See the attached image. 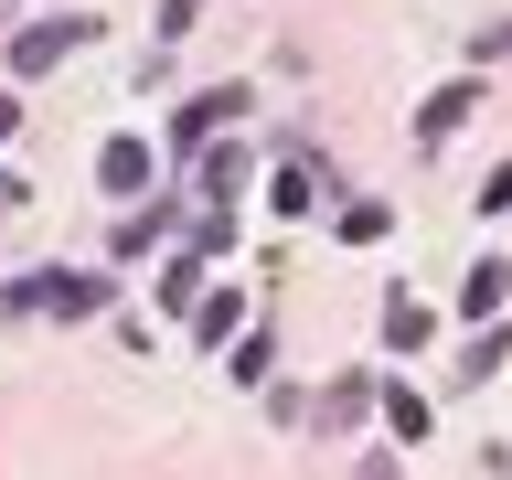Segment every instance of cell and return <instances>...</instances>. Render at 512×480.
I'll return each mask as SVG.
<instances>
[{"mask_svg":"<svg viewBox=\"0 0 512 480\" xmlns=\"http://www.w3.org/2000/svg\"><path fill=\"white\" fill-rule=\"evenodd\" d=\"M86 32H96V22H32L22 43H11V75H54V64L75 54V43H86Z\"/></svg>","mask_w":512,"mask_h":480,"instance_id":"cell-1","label":"cell"},{"mask_svg":"<svg viewBox=\"0 0 512 480\" xmlns=\"http://www.w3.org/2000/svg\"><path fill=\"white\" fill-rule=\"evenodd\" d=\"M11 310H64V320H75V310H96V278H64V267H43V278L11 288Z\"/></svg>","mask_w":512,"mask_h":480,"instance_id":"cell-2","label":"cell"},{"mask_svg":"<svg viewBox=\"0 0 512 480\" xmlns=\"http://www.w3.org/2000/svg\"><path fill=\"white\" fill-rule=\"evenodd\" d=\"M96 182L107 192H150V139H107V150H96Z\"/></svg>","mask_w":512,"mask_h":480,"instance_id":"cell-3","label":"cell"},{"mask_svg":"<svg viewBox=\"0 0 512 480\" xmlns=\"http://www.w3.org/2000/svg\"><path fill=\"white\" fill-rule=\"evenodd\" d=\"M427 331H438V320H427V299H406V288H395V299H384V342H395V352H416Z\"/></svg>","mask_w":512,"mask_h":480,"instance_id":"cell-4","label":"cell"},{"mask_svg":"<svg viewBox=\"0 0 512 480\" xmlns=\"http://www.w3.org/2000/svg\"><path fill=\"white\" fill-rule=\"evenodd\" d=\"M459 118H470V86H438L427 107H416V139H448Z\"/></svg>","mask_w":512,"mask_h":480,"instance_id":"cell-5","label":"cell"},{"mask_svg":"<svg viewBox=\"0 0 512 480\" xmlns=\"http://www.w3.org/2000/svg\"><path fill=\"white\" fill-rule=\"evenodd\" d=\"M363 406H374V384H363V374H342V384H331V395H320V427H352V416H363Z\"/></svg>","mask_w":512,"mask_h":480,"instance_id":"cell-6","label":"cell"},{"mask_svg":"<svg viewBox=\"0 0 512 480\" xmlns=\"http://www.w3.org/2000/svg\"><path fill=\"white\" fill-rule=\"evenodd\" d=\"M384 427H395V438L416 448V438H427V427H438V416H427V395H384Z\"/></svg>","mask_w":512,"mask_h":480,"instance_id":"cell-7","label":"cell"},{"mask_svg":"<svg viewBox=\"0 0 512 480\" xmlns=\"http://www.w3.org/2000/svg\"><path fill=\"white\" fill-rule=\"evenodd\" d=\"M224 118H235V96H192L171 128H182V139H203V128H224Z\"/></svg>","mask_w":512,"mask_h":480,"instance_id":"cell-8","label":"cell"},{"mask_svg":"<svg viewBox=\"0 0 512 480\" xmlns=\"http://www.w3.org/2000/svg\"><path fill=\"white\" fill-rule=\"evenodd\" d=\"M160 224H171V214H160V203H150V214H128L118 235H107V246H118V256H139V246H150V235H160Z\"/></svg>","mask_w":512,"mask_h":480,"instance_id":"cell-9","label":"cell"},{"mask_svg":"<svg viewBox=\"0 0 512 480\" xmlns=\"http://www.w3.org/2000/svg\"><path fill=\"white\" fill-rule=\"evenodd\" d=\"M192 22H203V0H160V43H182Z\"/></svg>","mask_w":512,"mask_h":480,"instance_id":"cell-10","label":"cell"},{"mask_svg":"<svg viewBox=\"0 0 512 480\" xmlns=\"http://www.w3.org/2000/svg\"><path fill=\"white\" fill-rule=\"evenodd\" d=\"M363 480H406V470H363Z\"/></svg>","mask_w":512,"mask_h":480,"instance_id":"cell-11","label":"cell"}]
</instances>
